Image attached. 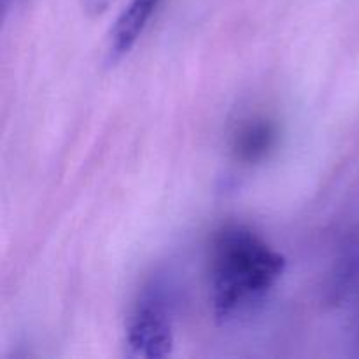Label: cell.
<instances>
[{
    "instance_id": "6da1fadb",
    "label": "cell",
    "mask_w": 359,
    "mask_h": 359,
    "mask_svg": "<svg viewBox=\"0 0 359 359\" xmlns=\"http://www.w3.org/2000/svg\"><path fill=\"white\" fill-rule=\"evenodd\" d=\"M286 272V258L245 224L221 226L210 241L209 280L214 316L233 321L262 304Z\"/></svg>"
},
{
    "instance_id": "7a4b0ae2",
    "label": "cell",
    "mask_w": 359,
    "mask_h": 359,
    "mask_svg": "<svg viewBox=\"0 0 359 359\" xmlns=\"http://www.w3.org/2000/svg\"><path fill=\"white\" fill-rule=\"evenodd\" d=\"M128 356L158 359L174 351V326L170 312L160 293L144 294L126 323Z\"/></svg>"
},
{
    "instance_id": "3957f363",
    "label": "cell",
    "mask_w": 359,
    "mask_h": 359,
    "mask_svg": "<svg viewBox=\"0 0 359 359\" xmlns=\"http://www.w3.org/2000/svg\"><path fill=\"white\" fill-rule=\"evenodd\" d=\"M160 4L161 0H130L109 34L107 65H116L132 51Z\"/></svg>"
},
{
    "instance_id": "277c9868",
    "label": "cell",
    "mask_w": 359,
    "mask_h": 359,
    "mask_svg": "<svg viewBox=\"0 0 359 359\" xmlns=\"http://www.w3.org/2000/svg\"><path fill=\"white\" fill-rule=\"evenodd\" d=\"M276 126L266 119L248 121L233 137V153L244 163H255L266 156L276 144Z\"/></svg>"
},
{
    "instance_id": "5b68a950",
    "label": "cell",
    "mask_w": 359,
    "mask_h": 359,
    "mask_svg": "<svg viewBox=\"0 0 359 359\" xmlns=\"http://www.w3.org/2000/svg\"><path fill=\"white\" fill-rule=\"evenodd\" d=\"M23 2L25 0H0V6H2V20L6 21L7 18H9V14L13 13L14 9H18Z\"/></svg>"
},
{
    "instance_id": "8992f818",
    "label": "cell",
    "mask_w": 359,
    "mask_h": 359,
    "mask_svg": "<svg viewBox=\"0 0 359 359\" xmlns=\"http://www.w3.org/2000/svg\"><path fill=\"white\" fill-rule=\"evenodd\" d=\"M112 0H90L88 2V6H90V9L93 11V13H102V11H105L109 7V4H111Z\"/></svg>"
}]
</instances>
